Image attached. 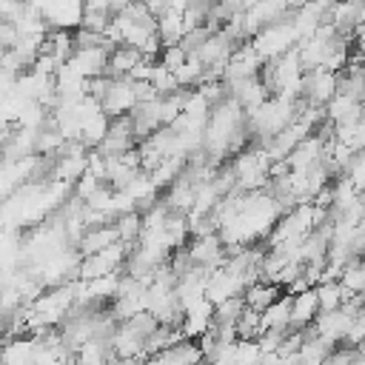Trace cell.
<instances>
[{"instance_id":"6da1fadb","label":"cell","mask_w":365,"mask_h":365,"mask_svg":"<svg viewBox=\"0 0 365 365\" xmlns=\"http://www.w3.org/2000/svg\"><path fill=\"white\" fill-rule=\"evenodd\" d=\"M40 356V342L34 336H14L3 339L0 345V365H34Z\"/></svg>"},{"instance_id":"7a4b0ae2","label":"cell","mask_w":365,"mask_h":365,"mask_svg":"<svg viewBox=\"0 0 365 365\" xmlns=\"http://www.w3.org/2000/svg\"><path fill=\"white\" fill-rule=\"evenodd\" d=\"M277 299H279V285H274V282H262V279H257L254 285H248L245 294H242L245 308L254 311V314H262V311L271 308Z\"/></svg>"},{"instance_id":"3957f363","label":"cell","mask_w":365,"mask_h":365,"mask_svg":"<svg viewBox=\"0 0 365 365\" xmlns=\"http://www.w3.org/2000/svg\"><path fill=\"white\" fill-rule=\"evenodd\" d=\"M17 40H20V34H17L14 23H3L0 20V54L3 51H11L17 46Z\"/></svg>"}]
</instances>
